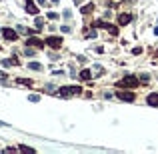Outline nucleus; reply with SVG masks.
I'll return each mask as SVG.
<instances>
[{
  "label": "nucleus",
  "mask_w": 158,
  "mask_h": 154,
  "mask_svg": "<svg viewBox=\"0 0 158 154\" xmlns=\"http://www.w3.org/2000/svg\"><path fill=\"white\" fill-rule=\"evenodd\" d=\"M118 86H124V88H136L138 86V78L134 74H126L124 78L118 82Z\"/></svg>",
  "instance_id": "nucleus-1"
},
{
  "label": "nucleus",
  "mask_w": 158,
  "mask_h": 154,
  "mask_svg": "<svg viewBox=\"0 0 158 154\" xmlns=\"http://www.w3.org/2000/svg\"><path fill=\"white\" fill-rule=\"evenodd\" d=\"M80 90H82L80 86H62L60 88V96H62V98H68V96L80 94Z\"/></svg>",
  "instance_id": "nucleus-2"
},
{
  "label": "nucleus",
  "mask_w": 158,
  "mask_h": 154,
  "mask_svg": "<svg viewBox=\"0 0 158 154\" xmlns=\"http://www.w3.org/2000/svg\"><path fill=\"white\" fill-rule=\"evenodd\" d=\"M46 44L50 48H54V50H56V48L62 46V38H58V36H48V38H46Z\"/></svg>",
  "instance_id": "nucleus-3"
},
{
  "label": "nucleus",
  "mask_w": 158,
  "mask_h": 154,
  "mask_svg": "<svg viewBox=\"0 0 158 154\" xmlns=\"http://www.w3.org/2000/svg\"><path fill=\"white\" fill-rule=\"evenodd\" d=\"M116 96H118L120 100H126V102H132V100H134V94H132V92H124V90H118V92H116Z\"/></svg>",
  "instance_id": "nucleus-4"
},
{
  "label": "nucleus",
  "mask_w": 158,
  "mask_h": 154,
  "mask_svg": "<svg viewBox=\"0 0 158 154\" xmlns=\"http://www.w3.org/2000/svg\"><path fill=\"white\" fill-rule=\"evenodd\" d=\"M2 34H4V38H6V40H16V36H18L16 30H12V28H4Z\"/></svg>",
  "instance_id": "nucleus-5"
},
{
  "label": "nucleus",
  "mask_w": 158,
  "mask_h": 154,
  "mask_svg": "<svg viewBox=\"0 0 158 154\" xmlns=\"http://www.w3.org/2000/svg\"><path fill=\"white\" fill-rule=\"evenodd\" d=\"M26 12L28 14H38V8H36V4H34L32 0H26Z\"/></svg>",
  "instance_id": "nucleus-6"
},
{
  "label": "nucleus",
  "mask_w": 158,
  "mask_h": 154,
  "mask_svg": "<svg viewBox=\"0 0 158 154\" xmlns=\"http://www.w3.org/2000/svg\"><path fill=\"white\" fill-rule=\"evenodd\" d=\"M130 20H132V16H130V14H126V12H122L118 16V24H122V26H124V24H128Z\"/></svg>",
  "instance_id": "nucleus-7"
},
{
  "label": "nucleus",
  "mask_w": 158,
  "mask_h": 154,
  "mask_svg": "<svg viewBox=\"0 0 158 154\" xmlns=\"http://www.w3.org/2000/svg\"><path fill=\"white\" fill-rule=\"evenodd\" d=\"M26 44H28V46H36V48H42V46H44V42L40 40V38H28Z\"/></svg>",
  "instance_id": "nucleus-8"
},
{
  "label": "nucleus",
  "mask_w": 158,
  "mask_h": 154,
  "mask_svg": "<svg viewBox=\"0 0 158 154\" xmlns=\"http://www.w3.org/2000/svg\"><path fill=\"white\" fill-rule=\"evenodd\" d=\"M146 102H148L150 106H158V94H148Z\"/></svg>",
  "instance_id": "nucleus-9"
},
{
  "label": "nucleus",
  "mask_w": 158,
  "mask_h": 154,
  "mask_svg": "<svg viewBox=\"0 0 158 154\" xmlns=\"http://www.w3.org/2000/svg\"><path fill=\"white\" fill-rule=\"evenodd\" d=\"M78 76L82 78V80H90V78H92V70H82Z\"/></svg>",
  "instance_id": "nucleus-10"
},
{
  "label": "nucleus",
  "mask_w": 158,
  "mask_h": 154,
  "mask_svg": "<svg viewBox=\"0 0 158 154\" xmlns=\"http://www.w3.org/2000/svg\"><path fill=\"white\" fill-rule=\"evenodd\" d=\"M92 10H94V4H84L80 12H82V14H90V12H92Z\"/></svg>",
  "instance_id": "nucleus-11"
},
{
  "label": "nucleus",
  "mask_w": 158,
  "mask_h": 154,
  "mask_svg": "<svg viewBox=\"0 0 158 154\" xmlns=\"http://www.w3.org/2000/svg\"><path fill=\"white\" fill-rule=\"evenodd\" d=\"M106 30H108L112 36H118V26H112V24H108V28H106Z\"/></svg>",
  "instance_id": "nucleus-12"
},
{
  "label": "nucleus",
  "mask_w": 158,
  "mask_h": 154,
  "mask_svg": "<svg viewBox=\"0 0 158 154\" xmlns=\"http://www.w3.org/2000/svg\"><path fill=\"white\" fill-rule=\"evenodd\" d=\"M92 70H94V72H96V76H102V74H104V68L100 66V64H96V66H94Z\"/></svg>",
  "instance_id": "nucleus-13"
},
{
  "label": "nucleus",
  "mask_w": 158,
  "mask_h": 154,
  "mask_svg": "<svg viewBox=\"0 0 158 154\" xmlns=\"http://www.w3.org/2000/svg\"><path fill=\"white\" fill-rule=\"evenodd\" d=\"M94 26H96V28H108V22H104V20H96V22H94Z\"/></svg>",
  "instance_id": "nucleus-14"
},
{
  "label": "nucleus",
  "mask_w": 158,
  "mask_h": 154,
  "mask_svg": "<svg viewBox=\"0 0 158 154\" xmlns=\"http://www.w3.org/2000/svg\"><path fill=\"white\" fill-rule=\"evenodd\" d=\"M28 68H30V70H42V66H40L38 62H30V64H28Z\"/></svg>",
  "instance_id": "nucleus-15"
},
{
  "label": "nucleus",
  "mask_w": 158,
  "mask_h": 154,
  "mask_svg": "<svg viewBox=\"0 0 158 154\" xmlns=\"http://www.w3.org/2000/svg\"><path fill=\"white\" fill-rule=\"evenodd\" d=\"M18 84H24V86H32V80H28V78H18Z\"/></svg>",
  "instance_id": "nucleus-16"
},
{
  "label": "nucleus",
  "mask_w": 158,
  "mask_h": 154,
  "mask_svg": "<svg viewBox=\"0 0 158 154\" xmlns=\"http://www.w3.org/2000/svg\"><path fill=\"white\" fill-rule=\"evenodd\" d=\"M28 100H30V102H38L40 96H38V94H30V96H28Z\"/></svg>",
  "instance_id": "nucleus-17"
},
{
  "label": "nucleus",
  "mask_w": 158,
  "mask_h": 154,
  "mask_svg": "<svg viewBox=\"0 0 158 154\" xmlns=\"http://www.w3.org/2000/svg\"><path fill=\"white\" fill-rule=\"evenodd\" d=\"M20 150H22V152H34V148H30V146H24V144L20 146Z\"/></svg>",
  "instance_id": "nucleus-18"
},
{
  "label": "nucleus",
  "mask_w": 158,
  "mask_h": 154,
  "mask_svg": "<svg viewBox=\"0 0 158 154\" xmlns=\"http://www.w3.org/2000/svg\"><path fill=\"white\" fill-rule=\"evenodd\" d=\"M46 92H50V94H54L56 92V88L52 86V84H46Z\"/></svg>",
  "instance_id": "nucleus-19"
},
{
  "label": "nucleus",
  "mask_w": 158,
  "mask_h": 154,
  "mask_svg": "<svg viewBox=\"0 0 158 154\" xmlns=\"http://www.w3.org/2000/svg\"><path fill=\"white\" fill-rule=\"evenodd\" d=\"M48 18H50V20H56V18H58V14H56V12H50V14H48Z\"/></svg>",
  "instance_id": "nucleus-20"
},
{
  "label": "nucleus",
  "mask_w": 158,
  "mask_h": 154,
  "mask_svg": "<svg viewBox=\"0 0 158 154\" xmlns=\"http://www.w3.org/2000/svg\"><path fill=\"white\" fill-rule=\"evenodd\" d=\"M140 52H142V48H138V46H136V48H132V54H136V56H138Z\"/></svg>",
  "instance_id": "nucleus-21"
},
{
  "label": "nucleus",
  "mask_w": 158,
  "mask_h": 154,
  "mask_svg": "<svg viewBox=\"0 0 158 154\" xmlns=\"http://www.w3.org/2000/svg\"><path fill=\"white\" fill-rule=\"evenodd\" d=\"M86 34H88L90 38H96V30H90V32H86Z\"/></svg>",
  "instance_id": "nucleus-22"
},
{
  "label": "nucleus",
  "mask_w": 158,
  "mask_h": 154,
  "mask_svg": "<svg viewBox=\"0 0 158 154\" xmlns=\"http://www.w3.org/2000/svg\"><path fill=\"white\" fill-rule=\"evenodd\" d=\"M26 56H34V50H32V48H26Z\"/></svg>",
  "instance_id": "nucleus-23"
},
{
  "label": "nucleus",
  "mask_w": 158,
  "mask_h": 154,
  "mask_svg": "<svg viewBox=\"0 0 158 154\" xmlns=\"http://www.w3.org/2000/svg\"><path fill=\"white\" fill-rule=\"evenodd\" d=\"M154 32H156V36H158V26H156V28H154Z\"/></svg>",
  "instance_id": "nucleus-24"
},
{
  "label": "nucleus",
  "mask_w": 158,
  "mask_h": 154,
  "mask_svg": "<svg viewBox=\"0 0 158 154\" xmlns=\"http://www.w3.org/2000/svg\"><path fill=\"white\" fill-rule=\"evenodd\" d=\"M50 2H52V4H56V2H58V0H50Z\"/></svg>",
  "instance_id": "nucleus-25"
},
{
  "label": "nucleus",
  "mask_w": 158,
  "mask_h": 154,
  "mask_svg": "<svg viewBox=\"0 0 158 154\" xmlns=\"http://www.w3.org/2000/svg\"><path fill=\"white\" fill-rule=\"evenodd\" d=\"M2 124H4V122H0V126H2Z\"/></svg>",
  "instance_id": "nucleus-26"
}]
</instances>
